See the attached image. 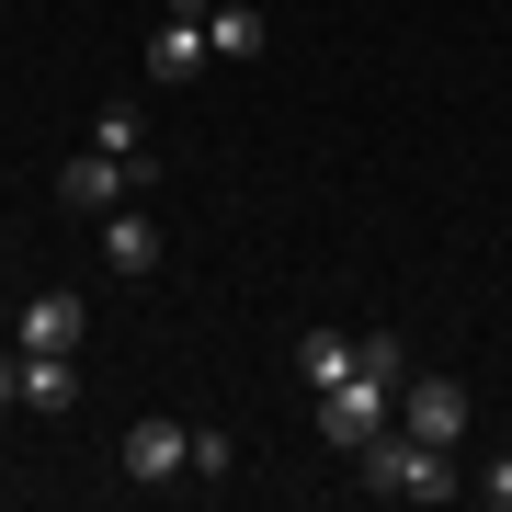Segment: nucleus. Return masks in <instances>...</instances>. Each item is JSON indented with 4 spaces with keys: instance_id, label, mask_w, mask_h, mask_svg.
<instances>
[{
    "instance_id": "nucleus-16",
    "label": "nucleus",
    "mask_w": 512,
    "mask_h": 512,
    "mask_svg": "<svg viewBox=\"0 0 512 512\" xmlns=\"http://www.w3.org/2000/svg\"><path fill=\"white\" fill-rule=\"evenodd\" d=\"M205 12H217V0H171V23H205Z\"/></svg>"
},
{
    "instance_id": "nucleus-13",
    "label": "nucleus",
    "mask_w": 512,
    "mask_h": 512,
    "mask_svg": "<svg viewBox=\"0 0 512 512\" xmlns=\"http://www.w3.org/2000/svg\"><path fill=\"white\" fill-rule=\"evenodd\" d=\"M353 365L387 376V387H410V353H399V330H353Z\"/></svg>"
},
{
    "instance_id": "nucleus-11",
    "label": "nucleus",
    "mask_w": 512,
    "mask_h": 512,
    "mask_svg": "<svg viewBox=\"0 0 512 512\" xmlns=\"http://www.w3.org/2000/svg\"><path fill=\"white\" fill-rule=\"evenodd\" d=\"M205 57H217V46H205V23H160V46H148V69H160V80H194Z\"/></svg>"
},
{
    "instance_id": "nucleus-1",
    "label": "nucleus",
    "mask_w": 512,
    "mask_h": 512,
    "mask_svg": "<svg viewBox=\"0 0 512 512\" xmlns=\"http://www.w3.org/2000/svg\"><path fill=\"white\" fill-rule=\"evenodd\" d=\"M353 467H365L376 501H456V490H467V478H456V444H421L410 421H399V433H365Z\"/></svg>"
},
{
    "instance_id": "nucleus-9",
    "label": "nucleus",
    "mask_w": 512,
    "mask_h": 512,
    "mask_svg": "<svg viewBox=\"0 0 512 512\" xmlns=\"http://www.w3.org/2000/svg\"><path fill=\"white\" fill-rule=\"evenodd\" d=\"M80 399V365L69 353H23V410H69Z\"/></svg>"
},
{
    "instance_id": "nucleus-12",
    "label": "nucleus",
    "mask_w": 512,
    "mask_h": 512,
    "mask_svg": "<svg viewBox=\"0 0 512 512\" xmlns=\"http://www.w3.org/2000/svg\"><path fill=\"white\" fill-rule=\"evenodd\" d=\"M92 148H114V160H148V126H137V103H103V114H92Z\"/></svg>"
},
{
    "instance_id": "nucleus-17",
    "label": "nucleus",
    "mask_w": 512,
    "mask_h": 512,
    "mask_svg": "<svg viewBox=\"0 0 512 512\" xmlns=\"http://www.w3.org/2000/svg\"><path fill=\"white\" fill-rule=\"evenodd\" d=\"M0 330H12V319H0Z\"/></svg>"
},
{
    "instance_id": "nucleus-7",
    "label": "nucleus",
    "mask_w": 512,
    "mask_h": 512,
    "mask_svg": "<svg viewBox=\"0 0 512 512\" xmlns=\"http://www.w3.org/2000/svg\"><path fill=\"white\" fill-rule=\"evenodd\" d=\"M103 262H114V274H148V262H160V228H148L137 205H114V217H103Z\"/></svg>"
},
{
    "instance_id": "nucleus-14",
    "label": "nucleus",
    "mask_w": 512,
    "mask_h": 512,
    "mask_svg": "<svg viewBox=\"0 0 512 512\" xmlns=\"http://www.w3.org/2000/svg\"><path fill=\"white\" fill-rule=\"evenodd\" d=\"M467 490H478V501H490V512H512V456H490V467H478V478H467Z\"/></svg>"
},
{
    "instance_id": "nucleus-2",
    "label": "nucleus",
    "mask_w": 512,
    "mask_h": 512,
    "mask_svg": "<svg viewBox=\"0 0 512 512\" xmlns=\"http://www.w3.org/2000/svg\"><path fill=\"white\" fill-rule=\"evenodd\" d=\"M387 421H399V387H387V376H365V365H353L342 387H319V433L342 444V456H353L365 433H387Z\"/></svg>"
},
{
    "instance_id": "nucleus-4",
    "label": "nucleus",
    "mask_w": 512,
    "mask_h": 512,
    "mask_svg": "<svg viewBox=\"0 0 512 512\" xmlns=\"http://www.w3.org/2000/svg\"><path fill=\"white\" fill-rule=\"evenodd\" d=\"M399 421H410L421 444H467V421H478V399H467L456 376H421V387H399Z\"/></svg>"
},
{
    "instance_id": "nucleus-15",
    "label": "nucleus",
    "mask_w": 512,
    "mask_h": 512,
    "mask_svg": "<svg viewBox=\"0 0 512 512\" xmlns=\"http://www.w3.org/2000/svg\"><path fill=\"white\" fill-rule=\"evenodd\" d=\"M23 399V353H0V410H12Z\"/></svg>"
},
{
    "instance_id": "nucleus-6",
    "label": "nucleus",
    "mask_w": 512,
    "mask_h": 512,
    "mask_svg": "<svg viewBox=\"0 0 512 512\" xmlns=\"http://www.w3.org/2000/svg\"><path fill=\"white\" fill-rule=\"evenodd\" d=\"M126 478H194V433L183 421H126Z\"/></svg>"
},
{
    "instance_id": "nucleus-3",
    "label": "nucleus",
    "mask_w": 512,
    "mask_h": 512,
    "mask_svg": "<svg viewBox=\"0 0 512 512\" xmlns=\"http://www.w3.org/2000/svg\"><path fill=\"white\" fill-rule=\"evenodd\" d=\"M137 183H148V160H114V148H80V160L57 171V194H69V205H92V217H114Z\"/></svg>"
},
{
    "instance_id": "nucleus-5",
    "label": "nucleus",
    "mask_w": 512,
    "mask_h": 512,
    "mask_svg": "<svg viewBox=\"0 0 512 512\" xmlns=\"http://www.w3.org/2000/svg\"><path fill=\"white\" fill-rule=\"evenodd\" d=\"M80 330H92V308H80V296H23L12 353H80Z\"/></svg>"
},
{
    "instance_id": "nucleus-10",
    "label": "nucleus",
    "mask_w": 512,
    "mask_h": 512,
    "mask_svg": "<svg viewBox=\"0 0 512 512\" xmlns=\"http://www.w3.org/2000/svg\"><path fill=\"white\" fill-rule=\"evenodd\" d=\"M262 35H274V23H262L251 0H217V12H205V46L217 57H262Z\"/></svg>"
},
{
    "instance_id": "nucleus-8",
    "label": "nucleus",
    "mask_w": 512,
    "mask_h": 512,
    "mask_svg": "<svg viewBox=\"0 0 512 512\" xmlns=\"http://www.w3.org/2000/svg\"><path fill=\"white\" fill-rule=\"evenodd\" d=\"M296 376H308V387H342L353 376V330H330V319L296 330Z\"/></svg>"
}]
</instances>
